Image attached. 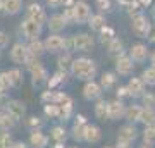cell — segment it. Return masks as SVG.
<instances>
[{
	"mask_svg": "<svg viewBox=\"0 0 155 148\" xmlns=\"http://www.w3.org/2000/svg\"><path fill=\"white\" fill-rule=\"evenodd\" d=\"M129 57H131V61L133 62H145L147 61V57L150 55L148 52V47L143 43H134L131 48H129Z\"/></svg>",
	"mask_w": 155,
	"mask_h": 148,
	"instance_id": "obj_14",
	"label": "cell"
},
{
	"mask_svg": "<svg viewBox=\"0 0 155 148\" xmlns=\"http://www.w3.org/2000/svg\"><path fill=\"white\" fill-rule=\"evenodd\" d=\"M153 17H155V5H153Z\"/></svg>",
	"mask_w": 155,
	"mask_h": 148,
	"instance_id": "obj_55",
	"label": "cell"
},
{
	"mask_svg": "<svg viewBox=\"0 0 155 148\" xmlns=\"http://www.w3.org/2000/svg\"><path fill=\"white\" fill-rule=\"evenodd\" d=\"M88 26L93 29V31H100L104 26H107L105 24V17L102 16V14H91L88 19Z\"/></svg>",
	"mask_w": 155,
	"mask_h": 148,
	"instance_id": "obj_27",
	"label": "cell"
},
{
	"mask_svg": "<svg viewBox=\"0 0 155 148\" xmlns=\"http://www.w3.org/2000/svg\"><path fill=\"white\" fill-rule=\"evenodd\" d=\"M22 9V0H2V11L9 16H16Z\"/></svg>",
	"mask_w": 155,
	"mask_h": 148,
	"instance_id": "obj_21",
	"label": "cell"
},
{
	"mask_svg": "<svg viewBox=\"0 0 155 148\" xmlns=\"http://www.w3.org/2000/svg\"><path fill=\"white\" fill-rule=\"evenodd\" d=\"M141 110H143V107L141 105H126V114H124V119H126L127 122H131V124H134V122H140V119H141Z\"/></svg>",
	"mask_w": 155,
	"mask_h": 148,
	"instance_id": "obj_19",
	"label": "cell"
},
{
	"mask_svg": "<svg viewBox=\"0 0 155 148\" xmlns=\"http://www.w3.org/2000/svg\"><path fill=\"white\" fill-rule=\"evenodd\" d=\"M153 127H155V124H153Z\"/></svg>",
	"mask_w": 155,
	"mask_h": 148,
	"instance_id": "obj_59",
	"label": "cell"
},
{
	"mask_svg": "<svg viewBox=\"0 0 155 148\" xmlns=\"http://www.w3.org/2000/svg\"><path fill=\"white\" fill-rule=\"evenodd\" d=\"M43 112H45L47 117H50V119H57V117H59V105H55V104H45Z\"/></svg>",
	"mask_w": 155,
	"mask_h": 148,
	"instance_id": "obj_36",
	"label": "cell"
},
{
	"mask_svg": "<svg viewBox=\"0 0 155 148\" xmlns=\"http://www.w3.org/2000/svg\"><path fill=\"white\" fill-rule=\"evenodd\" d=\"M102 86H100V83H97V81H86L84 83V86H83V97L86 100H98L100 97H102Z\"/></svg>",
	"mask_w": 155,
	"mask_h": 148,
	"instance_id": "obj_11",
	"label": "cell"
},
{
	"mask_svg": "<svg viewBox=\"0 0 155 148\" xmlns=\"http://www.w3.org/2000/svg\"><path fill=\"white\" fill-rule=\"evenodd\" d=\"M131 29H133V33L140 38H147L150 33V29H152V22L148 21V17L138 12L136 16H133L131 19Z\"/></svg>",
	"mask_w": 155,
	"mask_h": 148,
	"instance_id": "obj_2",
	"label": "cell"
},
{
	"mask_svg": "<svg viewBox=\"0 0 155 148\" xmlns=\"http://www.w3.org/2000/svg\"><path fill=\"white\" fill-rule=\"evenodd\" d=\"M28 47V52H29V55H33V57H41V54L45 52V45H43V41L41 40H31L29 41V45H26Z\"/></svg>",
	"mask_w": 155,
	"mask_h": 148,
	"instance_id": "obj_23",
	"label": "cell"
},
{
	"mask_svg": "<svg viewBox=\"0 0 155 148\" xmlns=\"http://www.w3.org/2000/svg\"><path fill=\"white\" fill-rule=\"evenodd\" d=\"M104 148H112V146H104Z\"/></svg>",
	"mask_w": 155,
	"mask_h": 148,
	"instance_id": "obj_56",
	"label": "cell"
},
{
	"mask_svg": "<svg viewBox=\"0 0 155 148\" xmlns=\"http://www.w3.org/2000/svg\"><path fill=\"white\" fill-rule=\"evenodd\" d=\"M148 40L152 41V43H155V26H152V29H150V33H148Z\"/></svg>",
	"mask_w": 155,
	"mask_h": 148,
	"instance_id": "obj_49",
	"label": "cell"
},
{
	"mask_svg": "<svg viewBox=\"0 0 155 148\" xmlns=\"http://www.w3.org/2000/svg\"><path fill=\"white\" fill-rule=\"evenodd\" d=\"M47 26H48V29L52 33H61L62 29L67 26V21L62 14H54V16H50L47 19Z\"/></svg>",
	"mask_w": 155,
	"mask_h": 148,
	"instance_id": "obj_17",
	"label": "cell"
},
{
	"mask_svg": "<svg viewBox=\"0 0 155 148\" xmlns=\"http://www.w3.org/2000/svg\"><path fill=\"white\" fill-rule=\"evenodd\" d=\"M72 12H74V22L76 24L88 22L90 16H91V9L84 0H76V4L72 5Z\"/></svg>",
	"mask_w": 155,
	"mask_h": 148,
	"instance_id": "obj_4",
	"label": "cell"
},
{
	"mask_svg": "<svg viewBox=\"0 0 155 148\" xmlns=\"http://www.w3.org/2000/svg\"><path fill=\"white\" fill-rule=\"evenodd\" d=\"M26 17L28 19H33V21H36V22H40L41 26H43L45 22H47V14H45V9L40 4H29L28 5V9H26Z\"/></svg>",
	"mask_w": 155,
	"mask_h": 148,
	"instance_id": "obj_9",
	"label": "cell"
},
{
	"mask_svg": "<svg viewBox=\"0 0 155 148\" xmlns=\"http://www.w3.org/2000/svg\"><path fill=\"white\" fill-rule=\"evenodd\" d=\"M126 114V105L121 98L109 102V121H119Z\"/></svg>",
	"mask_w": 155,
	"mask_h": 148,
	"instance_id": "obj_10",
	"label": "cell"
},
{
	"mask_svg": "<svg viewBox=\"0 0 155 148\" xmlns=\"http://www.w3.org/2000/svg\"><path fill=\"white\" fill-rule=\"evenodd\" d=\"M76 4V0H64V7H72Z\"/></svg>",
	"mask_w": 155,
	"mask_h": 148,
	"instance_id": "obj_52",
	"label": "cell"
},
{
	"mask_svg": "<svg viewBox=\"0 0 155 148\" xmlns=\"http://www.w3.org/2000/svg\"><path fill=\"white\" fill-rule=\"evenodd\" d=\"M141 105H143L145 109H155V95L143 93L141 95Z\"/></svg>",
	"mask_w": 155,
	"mask_h": 148,
	"instance_id": "obj_37",
	"label": "cell"
},
{
	"mask_svg": "<svg viewBox=\"0 0 155 148\" xmlns=\"http://www.w3.org/2000/svg\"><path fill=\"white\" fill-rule=\"evenodd\" d=\"M97 9L100 12L110 11V0H97Z\"/></svg>",
	"mask_w": 155,
	"mask_h": 148,
	"instance_id": "obj_43",
	"label": "cell"
},
{
	"mask_svg": "<svg viewBox=\"0 0 155 148\" xmlns=\"http://www.w3.org/2000/svg\"><path fill=\"white\" fill-rule=\"evenodd\" d=\"M138 136V129L134 124H124L122 127H119V131H117V140L119 141H127V143H133Z\"/></svg>",
	"mask_w": 155,
	"mask_h": 148,
	"instance_id": "obj_12",
	"label": "cell"
},
{
	"mask_svg": "<svg viewBox=\"0 0 155 148\" xmlns=\"http://www.w3.org/2000/svg\"><path fill=\"white\" fill-rule=\"evenodd\" d=\"M143 141L152 143V145L155 143V127L153 126H147V127H145V131H143Z\"/></svg>",
	"mask_w": 155,
	"mask_h": 148,
	"instance_id": "obj_38",
	"label": "cell"
},
{
	"mask_svg": "<svg viewBox=\"0 0 155 148\" xmlns=\"http://www.w3.org/2000/svg\"><path fill=\"white\" fill-rule=\"evenodd\" d=\"M11 148H29V146L26 145V143H22V141H17V143H14V145H12Z\"/></svg>",
	"mask_w": 155,
	"mask_h": 148,
	"instance_id": "obj_50",
	"label": "cell"
},
{
	"mask_svg": "<svg viewBox=\"0 0 155 148\" xmlns=\"http://www.w3.org/2000/svg\"><path fill=\"white\" fill-rule=\"evenodd\" d=\"M47 5L52 7V9H59V7L64 5V0H47Z\"/></svg>",
	"mask_w": 155,
	"mask_h": 148,
	"instance_id": "obj_47",
	"label": "cell"
},
{
	"mask_svg": "<svg viewBox=\"0 0 155 148\" xmlns=\"http://www.w3.org/2000/svg\"><path fill=\"white\" fill-rule=\"evenodd\" d=\"M69 148H78V146H69Z\"/></svg>",
	"mask_w": 155,
	"mask_h": 148,
	"instance_id": "obj_57",
	"label": "cell"
},
{
	"mask_svg": "<svg viewBox=\"0 0 155 148\" xmlns=\"http://www.w3.org/2000/svg\"><path fill=\"white\" fill-rule=\"evenodd\" d=\"M62 16L66 17V21H67V22H74V12H72V7H66Z\"/></svg>",
	"mask_w": 155,
	"mask_h": 148,
	"instance_id": "obj_44",
	"label": "cell"
},
{
	"mask_svg": "<svg viewBox=\"0 0 155 148\" xmlns=\"http://www.w3.org/2000/svg\"><path fill=\"white\" fill-rule=\"evenodd\" d=\"M134 69V64L131 61V57L126 54H122L121 57H117L116 59V72L117 74H121V76H129Z\"/></svg>",
	"mask_w": 155,
	"mask_h": 148,
	"instance_id": "obj_8",
	"label": "cell"
},
{
	"mask_svg": "<svg viewBox=\"0 0 155 148\" xmlns=\"http://www.w3.org/2000/svg\"><path fill=\"white\" fill-rule=\"evenodd\" d=\"M54 98H55V91H52V90L43 91V95H41V102L43 104H54Z\"/></svg>",
	"mask_w": 155,
	"mask_h": 148,
	"instance_id": "obj_42",
	"label": "cell"
},
{
	"mask_svg": "<svg viewBox=\"0 0 155 148\" xmlns=\"http://www.w3.org/2000/svg\"><path fill=\"white\" fill-rule=\"evenodd\" d=\"M116 83H117V77L114 72H104L102 77H100V86H102V90H110V88L116 86Z\"/></svg>",
	"mask_w": 155,
	"mask_h": 148,
	"instance_id": "obj_25",
	"label": "cell"
},
{
	"mask_svg": "<svg viewBox=\"0 0 155 148\" xmlns=\"http://www.w3.org/2000/svg\"><path fill=\"white\" fill-rule=\"evenodd\" d=\"M50 138L54 140L55 143H64L67 138V131L64 126H55L52 127V131H50Z\"/></svg>",
	"mask_w": 155,
	"mask_h": 148,
	"instance_id": "obj_28",
	"label": "cell"
},
{
	"mask_svg": "<svg viewBox=\"0 0 155 148\" xmlns=\"http://www.w3.org/2000/svg\"><path fill=\"white\" fill-rule=\"evenodd\" d=\"M140 148H153V145H152V143H147V141H143V145H141Z\"/></svg>",
	"mask_w": 155,
	"mask_h": 148,
	"instance_id": "obj_53",
	"label": "cell"
},
{
	"mask_svg": "<svg viewBox=\"0 0 155 148\" xmlns=\"http://www.w3.org/2000/svg\"><path fill=\"white\" fill-rule=\"evenodd\" d=\"M29 145L35 148H47L48 136L45 133H41L40 129H31V133H29Z\"/></svg>",
	"mask_w": 155,
	"mask_h": 148,
	"instance_id": "obj_18",
	"label": "cell"
},
{
	"mask_svg": "<svg viewBox=\"0 0 155 148\" xmlns=\"http://www.w3.org/2000/svg\"><path fill=\"white\" fill-rule=\"evenodd\" d=\"M9 76H11V83H12V88H17L22 84V71L19 67H14L9 71Z\"/></svg>",
	"mask_w": 155,
	"mask_h": 148,
	"instance_id": "obj_33",
	"label": "cell"
},
{
	"mask_svg": "<svg viewBox=\"0 0 155 148\" xmlns=\"http://www.w3.org/2000/svg\"><path fill=\"white\" fill-rule=\"evenodd\" d=\"M117 98H126V97H129V90H127V86H119L117 88Z\"/></svg>",
	"mask_w": 155,
	"mask_h": 148,
	"instance_id": "obj_45",
	"label": "cell"
},
{
	"mask_svg": "<svg viewBox=\"0 0 155 148\" xmlns=\"http://www.w3.org/2000/svg\"><path fill=\"white\" fill-rule=\"evenodd\" d=\"M134 2H136V0H119V4H121V5H126V7H129L131 4H134Z\"/></svg>",
	"mask_w": 155,
	"mask_h": 148,
	"instance_id": "obj_51",
	"label": "cell"
},
{
	"mask_svg": "<svg viewBox=\"0 0 155 148\" xmlns=\"http://www.w3.org/2000/svg\"><path fill=\"white\" fill-rule=\"evenodd\" d=\"M86 117L78 115L74 124H72V140L74 141H84V127H86Z\"/></svg>",
	"mask_w": 155,
	"mask_h": 148,
	"instance_id": "obj_15",
	"label": "cell"
},
{
	"mask_svg": "<svg viewBox=\"0 0 155 148\" xmlns=\"http://www.w3.org/2000/svg\"><path fill=\"white\" fill-rule=\"evenodd\" d=\"M126 86L129 90V97L133 98H141V95L145 93V83L141 77H131Z\"/></svg>",
	"mask_w": 155,
	"mask_h": 148,
	"instance_id": "obj_16",
	"label": "cell"
},
{
	"mask_svg": "<svg viewBox=\"0 0 155 148\" xmlns=\"http://www.w3.org/2000/svg\"><path fill=\"white\" fill-rule=\"evenodd\" d=\"M95 115L98 117L100 121L109 119V102L98 98V102H97V105H95Z\"/></svg>",
	"mask_w": 155,
	"mask_h": 148,
	"instance_id": "obj_24",
	"label": "cell"
},
{
	"mask_svg": "<svg viewBox=\"0 0 155 148\" xmlns=\"http://www.w3.org/2000/svg\"><path fill=\"white\" fill-rule=\"evenodd\" d=\"M140 122H143L145 126H153L155 124V109H145L143 107Z\"/></svg>",
	"mask_w": 155,
	"mask_h": 148,
	"instance_id": "obj_31",
	"label": "cell"
},
{
	"mask_svg": "<svg viewBox=\"0 0 155 148\" xmlns=\"http://www.w3.org/2000/svg\"><path fill=\"white\" fill-rule=\"evenodd\" d=\"M54 104L59 105V107H62V105H72V100H71V97H69L67 93H62V91H59V93H55Z\"/></svg>",
	"mask_w": 155,
	"mask_h": 148,
	"instance_id": "obj_35",
	"label": "cell"
},
{
	"mask_svg": "<svg viewBox=\"0 0 155 148\" xmlns=\"http://www.w3.org/2000/svg\"><path fill=\"white\" fill-rule=\"evenodd\" d=\"M74 36V47H76L78 52H90L93 48L95 40L91 35L88 33H79V35H72Z\"/></svg>",
	"mask_w": 155,
	"mask_h": 148,
	"instance_id": "obj_7",
	"label": "cell"
},
{
	"mask_svg": "<svg viewBox=\"0 0 155 148\" xmlns=\"http://www.w3.org/2000/svg\"><path fill=\"white\" fill-rule=\"evenodd\" d=\"M26 124H28L29 129H40L41 124H43V121L40 117H36V115H33V117H29L28 121H26Z\"/></svg>",
	"mask_w": 155,
	"mask_h": 148,
	"instance_id": "obj_40",
	"label": "cell"
},
{
	"mask_svg": "<svg viewBox=\"0 0 155 148\" xmlns=\"http://www.w3.org/2000/svg\"><path fill=\"white\" fill-rule=\"evenodd\" d=\"M7 45H9V36H7V33L0 31V50L5 48Z\"/></svg>",
	"mask_w": 155,
	"mask_h": 148,
	"instance_id": "obj_46",
	"label": "cell"
},
{
	"mask_svg": "<svg viewBox=\"0 0 155 148\" xmlns=\"http://www.w3.org/2000/svg\"><path fill=\"white\" fill-rule=\"evenodd\" d=\"M11 88H12V83H11L9 71H2L0 72V97H4Z\"/></svg>",
	"mask_w": 155,
	"mask_h": 148,
	"instance_id": "obj_29",
	"label": "cell"
},
{
	"mask_svg": "<svg viewBox=\"0 0 155 148\" xmlns=\"http://www.w3.org/2000/svg\"><path fill=\"white\" fill-rule=\"evenodd\" d=\"M0 148H4V146H0Z\"/></svg>",
	"mask_w": 155,
	"mask_h": 148,
	"instance_id": "obj_58",
	"label": "cell"
},
{
	"mask_svg": "<svg viewBox=\"0 0 155 148\" xmlns=\"http://www.w3.org/2000/svg\"><path fill=\"white\" fill-rule=\"evenodd\" d=\"M12 145H14V141H12V136L9 134V131H4L2 134H0V146L11 148Z\"/></svg>",
	"mask_w": 155,
	"mask_h": 148,
	"instance_id": "obj_39",
	"label": "cell"
},
{
	"mask_svg": "<svg viewBox=\"0 0 155 148\" xmlns=\"http://www.w3.org/2000/svg\"><path fill=\"white\" fill-rule=\"evenodd\" d=\"M64 50L69 52V54H72V52L76 50V47H74V36H67V38H64Z\"/></svg>",
	"mask_w": 155,
	"mask_h": 148,
	"instance_id": "obj_41",
	"label": "cell"
},
{
	"mask_svg": "<svg viewBox=\"0 0 155 148\" xmlns=\"http://www.w3.org/2000/svg\"><path fill=\"white\" fill-rule=\"evenodd\" d=\"M41 29H43V26L40 22L33 21V19H28V17L21 22V31L24 35V38L29 40V41L31 40H38L41 36Z\"/></svg>",
	"mask_w": 155,
	"mask_h": 148,
	"instance_id": "obj_3",
	"label": "cell"
},
{
	"mask_svg": "<svg viewBox=\"0 0 155 148\" xmlns=\"http://www.w3.org/2000/svg\"><path fill=\"white\" fill-rule=\"evenodd\" d=\"M5 110L16 119V121H19V119H22V117L26 115V104L21 102V100H11V102H7Z\"/></svg>",
	"mask_w": 155,
	"mask_h": 148,
	"instance_id": "obj_13",
	"label": "cell"
},
{
	"mask_svg": "<svg viewBox=\"0 0 155 148\" xmlns=\"http://www.w3.org/2000/svg\"><path fill=\"white\" fill-rule=\"evenodd\" d=\"M71 74L81 81H91L97 74V64L88 57H79L71 62Z\"/></svg>",
	"mask_w": 155,
	"mask_h": 148,
	"instance_id": "obj_1",
	"label": "cell"
},
{
	"mask_svg": "<svg viewBox=\"0 0 155 148\" xmlns=\"http://www.w3.org/2000/svg\"><path fill=\"white\" fill-rule=\"evenodd\" d=\"M107 52H109V55L110 57H121L122 54H124V45H122V41L119 38H114L110 41V43H107Z\"/></svg>",
	"mask_w": 155,
	"mask_h": 148,
	"instance_id": "obj_22",
	"label": "cell"
},
{
	"mask_svg": "<svg viewBox=\"0 0 155 148\" xmlns=\"http://www.w3.org/2000/svg\"><path fill=\"white\" fill-rule=\"evenodd\" d=\"M28 47L22 43H14L11 48V61L14 62V64H17V66H22V64H26V61H28Z\"/></svg>",
	"mask_w": 155,
	"mask_h": 148,
	"instance_id": "obj_6",
	"label": "cell"
},
{
	"mask_svg": "<svg viewBox=\"0 0 155 148\" xmlns=\"http://www.w3.org/2000/svg\"><path fill=\"white\" fill-rule=\"evenodd\" d=\"M150 64H152V66L155 67V52H153L152 55H150Z\"/></svg>",
	"mask_w": 155,
	"mask_h": 148,
	"instance_id": "obj_54",
	"label": "cell"
},
{
	"mask_svg": "<svg viewBox=\"0 0 155 148\" xmlns=\"http://www.w3.org/2000/svg\"><path fill=\"white\" fill-rule=\"evenodd\" d=\"M100 140H102L100 127L93 126V124H86V127H84V141L86 143H98Z\"/></svg>",
	"mask_w": 155,
	"mask_h": 148,
	"instance_id": "obj_20",
	"label": "cell"
},
{
	"mask_svg": "<svg viewBox=\"0 0 155 148\" xmlns=\"http://www.w3.org/2000/svg\"><path fill=\"white\" fill-rule=\"evenodd\" d=\"M71 62H72V59H71V54L69 52H64V54H61L59 55V59H57V64H59V69H71Z\"/></svg>",
	"mask_w": 155,
	"mask_h": 148,
	"instance_id": "obj_34",
	"label": "cell"
},
{
	"mask_svg": "<svg viewBox=\"0 0 155 148\" xmlns=\"http://www.w3.org/2000/svg\"><path fill=\"white\" fill-rule=\"evenodd\" d=\"M45 45V52H50V54H59V52H64V38H62L59 33H52L48 35L43 41Z\"/></svg>",
	"mask_w": 155,
	"mask_h": 148,
	"instance_id": "obj_5",
	"label": "cell"
},
{
	"mask_svg": "<svg viewBox=\"0 0 155 148\" xmlns=\"http://www.w3.org/2000/svg\"><path fill=\"white\" fill-rule=\"evenodd\" d=\"M141 79H143L145 84H148V86H155V67L153 66L147 67V69L141 72Z\"/></svg>",
	"mask_w": 155,
	"mask_h": 148,
	"instance_id": "obj_32",
	"label": "cell"
},
{
	"mask_svg": "<svg viewBox=\"0 0 155 148\" xmlns=\"http://www.w3.org/2000/svg\"><path fill=\"white\" fill-rule=\"evenodd\" d=\"M14 124H16V119H14L7 110L0 112V129H2V131H9V129H12Z\"/></svg>",
	"mask_w": 155,
	"mask_h": 148,
	"instance_id": "obj_26",
	"label": "cell"
},
{
	"mask_svg": "<svg viewBox=\"0 0 155 148\" xmlns=\"http://www.w3.org/2000/svg\"><path fill=\"white\" fill-rule=\"evenodd\" d=\"M98 33H100V41H102L104 45L110 43L112 40L116 38V31H114L110 26H104V28L98 31Z\"/></svg>",
	"mask_w": 155,
	"mask_h": 148,
	"instance_id": "obj_30",
	"label": "cell"
},
{
	"mask_svg": "<svg viewBox=\"0 0 155 148\" xmlns=\"http://www.w3.org/2000/svg\"><path fill=\"white\" fill-rule=\"evenodd\" d=\"M131 145H133V143H127V141H119V140H117V145H116V146H117V148H131Z\"/></svg>",
	"mask_w": 155,
	"mask_h": 148,
	"instance_id": "obj_48",
	"label": "cell"
}]
</instances>
